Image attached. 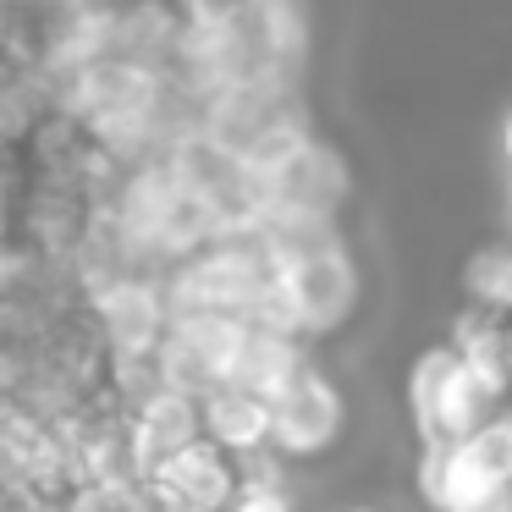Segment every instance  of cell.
Instances as JSON below:
<instances>
[{
	"instance_id": "cell-1",
	"label": "cell",
	"mask_w": 512,
	"mask_h": 512,
	"mask_svg": "<svg viewBox=\"0 0 512 512\" xmlns=\"http://www.w3.org/2000/svg\"><path fill=\"white\" fill-rule=\"evenodd\" d=\"M270 424L281 430V441H287V446H320L325 435L336 430V397L320 386V380L298 375L287 391H281Z\"/></svg>"
}]
</instances>
